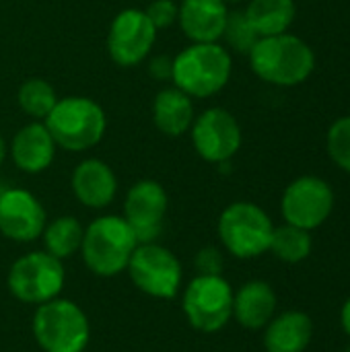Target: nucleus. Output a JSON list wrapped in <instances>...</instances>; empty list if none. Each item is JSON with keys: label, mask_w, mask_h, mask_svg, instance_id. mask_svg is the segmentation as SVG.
I'll return each mask as SVG.
<instances>
[{"label": "nucleus", "mask_w": 350, "mask_h": 352, "mask_svg": "<svg viewBox=\"0 0 350 352\" xmlns=\"http://www.w3.org/2000/svg\"><path fill=\"white\" fill-rule=\"evenodd\" d=\"M33 336L43 352H85L91 336L87 314L68 299H52L37 305Z\"/></svg>", "instance_id": "nucleus-5"}, {"label": "nucleus", "mask_w": 350, "mask_h": 352, "mask_svg": "<svg viewBox=\"0 0 350 352\" xmlns=\"http://www.w3.org/2000/svg\"><path fill=\"white\" fill-rule=\"evenodd\" d=\"M72 192L83 206L99 210L113 202L118 177L105 161L85 159L72 171Z\"/></svg>", "instance_id": "nucleus-17"}, {"label": "nucleus", "mask_w": 350, "mask_h": 352, "mask_svg": "<svg viewBox=\"0 0 350 352\" xmlns=\"http://www.w3.org/2000/svg\"><path fill=\"white\" fill-rule=\"evenodd\" d=\"M43 124L58 148L68 153H83L103 140L107 116L95 99L72 95L58 99L54 109L45 116Z\"/></svg>", "instance_id": "nucleus-3"}, {"label": "nucleus", "mask_w": 350, "mask_h": 352, "mask_svg": "<svg viewBox=\"0 0 350 352\" xmlns=\"http://www.w3.org/2000/svg\"><path fill=\"white\" fill-rule=\"evenodd\" d=\"M85 229L78 219L74 217H58L52 223L45 225L41 237H43V252L58 260L72 258L76 252H80Z\"/></svg>", "instance_id": "nucleus-22"}, {"label": "nucleus", "mask_w": 350, "mask_h": 352, "mask_svg": "<svg viewBox=\"0 0 350 352\" xmlns=\"http://www.w3.org/2000/svg\"><path fill=\"white\" fill-rule=\"evenodd\" d=\"M227 4H237V2H241V0H225Z\"/></svg>", "instance_id": "nucleus-32"}, {"label": "nucleus", "mask_w": 350, "mask_h": 352, "mask_svg": "<svg viewBox=\"0 0 350 352\" xmlns=\"http://www.w3.org/2000/svg\"><path fill=\"white\" fill-rule=\"evenodd\" d=\"M66 272L62 260L47 252H29L12 262L8 270V291L27 305H43L56 299L64 289Z\"/></svg>", "instance_id": "nucleus-7"}, {"label": "nucleus", "mask_w": 350, "mask_h": 352, "mask_svg": "<svg viewBox=\"0 0 350 352\" xmlns=\"http://www.w3.org/2000/svg\"><path fill=\"white\" fill-rule=\"evenodd\" d=\"M138 241L124 217L103 214L95 219L83 235V262L101 278L118 276L128 268V262Z\"/></svg>", "instance_id": "nucleus-4"}, {"label": "nucleus", "mask_w": 350, "mask_h": 352, "mask_svg": "<svg viewBox=\"0 0 350 352\" xmlns=\"http://www.w3.org/2000/svg\"><path fill=\"white\" fill-rule=\"evenodd\" d=\"M157 41V29L140 8L120 10L107 31V54L122 68L138 66L149 56Z\"/></svg>", "instance_id": "nucleus-12"}, {"label": "nucleus", "mask_w": 350, "mask_h": 352, "mask_svg": "<svg viewBox=\"0 0 350 352\" xmlns=\"http://www.w3.org/2000/svg\"><path fill=\"white\" fill-rule=\"evenodd\" d=\"M217 229L221 243L231 256L252 260L270 250L274 225L258 204L233 202L221 212Z\"/></svg>", "instance_id": "nucleus-6"}, {"label": "nucleus", "mask_w": 350, "mask_h": 352, "mask_svg": "<svg viewBox=\"0 0 350 352\" xmlns=\"http://www.w3.org/2000/svg\"><path fill=\"white\" fill-rule=\"evenodd\" d=\"M47 225L41 202L23 188L0 192V233L17 243H31L41 237Z\"/></svg>", "instance_id": "nucleus-14"}, {"label": "nucleus", "mask_w": 350, "mask_h": 352, "mask_svg": "<svg viewBox=\"0 0 350 352\" xmlns=\"http://www.w3.org/2000/svg\"><path fill=\"white\" fill-rule=\"evenodd\" d=\"M250 25L260 37L287 33L295 21V0H250L243 10Z\"/></svg>", "instance_id": "nucleus-21"}, {"label": "nucleus", "mask_w": 350, "mask_h": 352, "mask_svg": "<svg viewBox=\"0 0 350 352\" xmlns=\"http://www.w3.org/2000/svg\"><path fill=\"white\" fill-rule=\"evenodd\" d=\"M314 336L311 318L303 311H285L272 318L264 332L266 352H303Z\"/></svg>", "instance_id": "nucleus-19"}, {"label": "nucleus", "mask_w": 350, "mask_h": 352, "mask_svg": "<svg viewBox=\"0 0 350 352\" xmlns=\"http://www.w3.org/2000/svg\"><path fill=\"white\" fill-rule=\"evenodd\" d=\"M194 103L177 87H165L157 93L153 101V122L157 130L169 138H177L190 132L194 122Z\"/></svg>", "instance_id": "nucleus-20"}, {"label": "nucleus", "mask_w": 350, "mask_h": 352, "mask_svg": "<svg viewBox=\"0 0 350 352\" xmlns=\"http://www.w3.org/2000/svg\"><path fill=\"white\" fill-rule=\"evenodd\" d=\"M311 245L314 243L309 231L285 223L281 227H274L268 252H272L281 262L299 264L311 254Z\"/></svg>", "instance_id": "nucleus-23"}, {"label": "nucleus", "mask_w": 350, "mask_h": 352, "mask_svg": "<svg viewBox=\"0 0 350 352\" xmlns=\"http://www.w3.org/2000/svg\"><path fill=\"white\" fill-rule=\"evenodd\" d=\"M184 314L198 332L212 334L223 330L233 318V289L219 276H202L190 280L184 291Z\"/></svg>", "instance_id": "nucleus-8"}, {"label": "nucleus", "mask_w": 350, "mask_h": 352, "mask_svg": "<svg viewBox=\"0 0 350 352\" xmlns=\"http://www.w3.org/2000/svg\"><path fill=\"white\" fill-rule=\"evenodd\" d=\"M194 268L198 274L202 276H219L225 268V260H223V254L212 248V245H206L202 248L196 258H194Z\"/></svg>", "instance_id": "nucleus-28"}, {"label": "nucleus", "mask_w": 350, "mask_h": 352, "mask_svg": "<svg viewBox=\"0 0 350 352\" xmlns=\"http://www.w3.org/2000/svg\"><path fill=\"white\" fill-rule=\"evenodd\" d=\"M326 146L330 159L342 169L350 173V116L338 118L328 134H326Z\"/></svg>", "instance_id": "nucleus-26"}, {"label": "nucleus", "mask_w": 350, "mask_h": 352, "mask_svg": "<svg viewBox=\"0 0 350 352\" xmlns=\"http://www.w3.org/2000/svg\"><path fill=\"white\" fill-rule=\"evenodd\" d=\"M248 58L254 74L274 87H297L316 68V54L309 43L291 33L260 37Z\"/></svg>", "instance_id": "nucleus-1"}, {"label": "nucleus", "mask_w": 350, "mask_h": 352, "mask_svg": "<svg viewBox=\"0 0 350 352\" xmlns=\"http://www.w3.org/2000/svg\"><path fill=\"white\" fill-rule=\"evenodd\" d=\"M334 208V192L328 182L316 175H303L291 182L281 200L285 223L314 231L322 227Z\"/></svg>", "instance_id": "nucleus-11"}, {"label": "nucleus", "mask_w": 350, "mask_h": 352, "mask_svg": "<svg viewBox=\"0 0 350 352\" xmlns=\"http://www.w3.org/2000/svg\"><path fill=\"white\" fill-rule=\"evenodd\" d=\"M169 198L165 188L155 179L136 182L124 200V219L134 231L138 243H155L163 231Z\"/></svg>", "instance_id": "nucleus-13"}, {"label": "nucleus", "mask_w": 350, "mask_h": 352, "mask_svg": "<svg viewBox=\"0 0 350 352\" xmlns=\"http://www.w3.org/2000/svg\"><path fill=\"white\" fill-rule=\"evenodd\" d=\"M340 324H342V330L350 336V297L340 309Z\"/></svg>", "instance_id": "nucleus-30"}, {"label": "nucleus", "mask_w": 350, "mask_h": 352, "mask_svg": "<svg viewBox=\"0 0 350 352\" xmlns=\"http://www.w3.org/2000/svg\"><path fill=\"white\" fill-rule=\"evenodd\" d=\"M128 274L136 289L155 299H173L182 289V264L175 254L163 245L138 243L130 262Z\"/></svg>", "instance_id": "nucleus-9"}, {"label": "nucleus", "mask_w": 350, "mask_h": 352, "mask_svg": "<svg viewBox=\"0 0 350 352\" xmlns=\"http://www.w3.org/2000/svg\"><path fill=\"white\" fill-rule=\"evenodd\" d=\"M17 101H19V107L29 116L33 118L35 122H43L45 116L54 109V105L58 103V95L54 91V87L43 80V78H27L21 87H19V93H17Z\"/></svg>", "instance_id": "nucleus-24"}, {"label": "nucleus", "mask_w": 350, "mask_h": 352, "mask_svg": "<svg viewBox=\"0 0 350 352\" xmlns=\"http://www.w3.org/2000/svg\"><path fill=\"white\" fill-rule=\"evenodd\" d=\"M144 12L151 19V23L155 25V29L159 31V29H167L173 23H177L179 4L175 0H153Z\"/></svg>", "instance_id": "nucleus-27"}, {"label": "nucleus", "mask_w": 350, "mask_h": 352, "mask_svg": "<svg viewBox=\"0 0 350 352\" xmlns=\"http://www.w3.org/2000/svg\"><path fill=\"white\" fill-rule=\"evenodd\" d=\"M192 146L206 163H229L241 148V126L225 107H208L190 126Z\"/></svg>", "instance_id": "nucleus-10"}, {"label": "nucleus", "mask_w": 350, "mask_h": 352, "mask_svg": "<svg viewBox=\"0 0 350 352\" xmlns=\"http://www.w3.org/2000/svg\"><path fill=\"white\" fill-rule=\"evenodd\" d=\"M276 295L264 280H250L233 293V318L248 330H262L274 318Z\"/></svg>", "instance_id": "nucleus-18"}, {"label": "nucleus", "mask_w": 350, "mask_h": 352, "mask_svg": "<svg viewBox=\"0 0 350 352\" xmlns=\"http://www.w3.org/2000/svg\"><path fill=\"white\" fill-rule=\"evenodd\" d=\"M6 155H8V144H6L4 136L0 134V167H2V163H4V159H6Z\"/></svg>", "instance_id": "nucleus-31"}, {"label": "nucleus", "mask_w": 350, "mask_h": 352, "mask_svg": "<svg viewBox=\"0 0 350 352\" xmlns=\"http://www.w3.org/2000/svg\"><path fill=\"white\" fill-rule=\"evenodd\" d=\"M233 72L231 52L215 43H192L184 47L171 66L173 87L192 99H206L221 93Z\"/></svg>", "instance_id": "nucleus-2"}, {"label": "nucleus", "mask_w": 350, "mask_h": 352, "mask_svg": "<svg viewBox=\"0 0 350 352\" xmlns=\"http://www.w3.org/2000/svg\"><path fill=\"white\" fill-rule=\"evenodd\" d=\"M56 142L50 134V130L45 128L43 122H31L27 126H23L10 140L8 146V155L12 159V163L25 171V173H41L45 171L56 157Z\"/></svg>", "instance_id": "nucleus-16"}, {"label": "nucleus", "mask_w": 350, "mask_h": 352, "mask_svg": "<svg viewBox=\"0 0 350 352\" xmlns=\"http://www.w3.org/2000/svg\"><path fill=\"white\" fill-rule=\"evenodd\" d=\"M171 66H173V58L155 56L149 62V74L157 80H167V78H171Z\"/></svg>", "instance_id": "nucleus-29"}, {"label": "nucleus", "mask_w": 350, "mask_h": 352, "mask_svg": "<svg viewBox=\"0 0 350 352\" xmlns=\"http://www.w3.org/2000/svg\"><path fill=\"white\" fill-rule=\"evenodd\" d=\"M227 16L225 0H182L177 23L192 43H215L223 37Z\"/></svg>", "instance_id": "nucleus-15"}, {"label": "nucleus", "mask_w": 350, "mask_h": 352, "mask_svg": "<svg viewBox=\"0 0 350 352\" xmlns=\"http://www.w3.org/2000/svg\"><path fill=\"white\" fill-rule=\"evenodd\" d=\"M221 39H225L229 50L248 56L252 52V47L258 43L260 35L254 31V27L250 25L243 10H229V16H227Z\"/></svg>", "instance_id": "nucleus-25"}]
</instances>
